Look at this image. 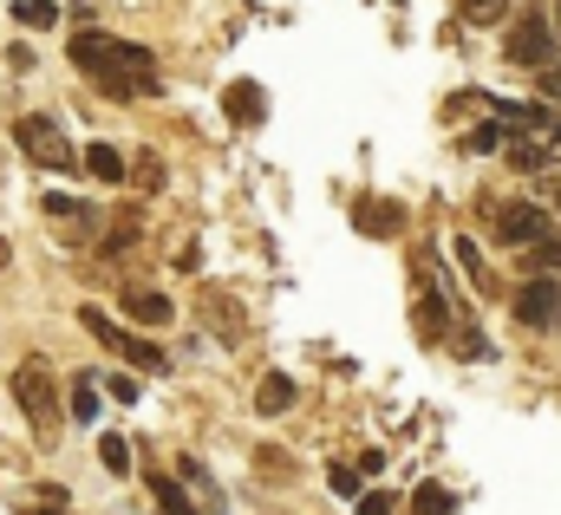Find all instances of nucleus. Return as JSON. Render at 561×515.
Instances as JSON below:
<instances>
[{
	"label": "nucleus",
	"mask_w": 561,
	"mask_h": 515,
	"mask_svg": "<svg viewBox=\"0 0 561 515\" xmlns=\"http://www.w3.org/2000/svg\"><path fill=\"white\" fill-rule=\"evenodd\" d=\"M66 59H72L105 99H150V92H157V59H150V46L118 39V33H105V26H79Z\"/></svg>",
	"instance_id": "f257e3e1"
},
{
	"label": "nucleus",
	"mask_w": 561,
	"mask_h": 515,
	"mask_svg": "<svg viewBox=\"0 0 561 515\" xmlns=\"http://www.w3.org/2000/svg\"><path fill=\"white\" fill-rule=\"evenodd\" d=\"M13 398H20V411H26V424H33L39 437L59 431V379H53L46 359H20V366H13Z\"/></svg>",
	"instance_id": "f03ea898"
},
{
	"label": "nucleus",
	"mask_w": 561,
	"mask_h": 515,
	"mask_svg": "<svg viewBox=\"0 0 561 515\" xmlns=\"http://www.w3.org/2000/svg\"><path fill=\"white\" fill-rule=\"evenodd\" d=\"M503 59H510V66H529V72L556 66V20H549L542 7H523L516 26L503 33Z\"/></svg>",
	"instance_id": "7ed1b4c3"
},
{
	"label": "nucleus",
	"mask_w": 561,
	"mask_h": 515,
	"mask_svg": "<svg viewBox=\"0 0 561 515\" xmlns=\"http://www.w3.org/2000/svg\"><path fill=\"white\" fill-rule=\"evenodd\" d=\"M79 327H85V333H92V340H99L105 353L131 359V366H144V373H170V359H163V353H157V346H150L144 333H125V327H118V320H112L105 307H79Z\"/></svg>",
	"instance_id": "20e7f679"
},
{
	"label": "nucleus",
	"mask_w": 561,
	"mask_h": 515,
	"mask_svg": "<svg viewBox=\"0 0 561 515\" xmlns=\"http://www.w3.org/2000/svg\"><path fill=\"white\" fill-rule=\"evenodd\" d=\"M13 144L39 163V170H79V157H72V137L53 125L46 112H26L20 125H13Z\"/></svg>",
	"instance_id": "39448f33"
},
{
	"label": "nucleus",
	"mask_w": 561,
	"mask_h": 515,
	"mask_svg": "<svg viewBox=\"0 0 561 515\" xmlns=\"http://www.w3.org/2000/svg\"><path fill=\"white\" fill-rule=\"evenodd\" d=\"M516 320L536 327V333H556L561 327V287L549 274H529V281L516 287Z\"/></svg>",
	"instance_id": "423d86ee"
},
{
	"label": "nucleus",
	"mask_w": 561,
	"mask_h": 515,
	"mask_svg": "<svg viewBox=\"0 0 561 515\" xmlns=\"http://www.w3.org/2000/svg\"><path fill=\"white\" fill-rule=\"evenodd\" d=\"M496 236H503L510 249H529V242L549 236V216H542L536 203H510V209H496Z\"/></svg>",
	"instance_id": "0eeeda50"
},
{
	"label": "nucleus",
	"mask_w": 561,
	"mask_h": 515,
	"mask_svg": "<svg viewBox=\"0 0 561 515\" xmlns=\"http://www.w3.org/2000/svg\"><path fill=\"white\" fill-rule=\"evenodd\" d=\"M262 105H268V99H262V85H249V79H236V85L222 92V112H229L236 125H262Z\"/></svg>",
	"instance_id": "6e6552de"
},
{
	"label": "nucleus",
	"mask_w": 561,
	"mask_h": 515,
	"mask_svg": "<svg viewBox=\"0 0 561 515\" xmlns=\"http://www.w3.org/2000/svg\"><path fill=\"white\" fill-rule=\"evenodd\" d=\"M79 170H92L99 183H125L131 176V163L112 150V144H85V157H79Z\"/></svg>",
	"instance_id": "1a4fd4ad"
},
{
	"label": "nucleus",
	"mask_w": 561,
	"mask_h": 515,
	"mask_svg": "<svg viewBox=\"0 0 561 515\" xmlns=\"http://www.w3.org/2000/svg\"><path fill=\"white\" fill-rule=\"evenodd\" d=\"M46 216H53L66 236H92V216H99V209H85L79 196H46Z\"/></svg>",
	"instance_id": "9d476101"
},
{
	"label": "nucleus",
	"mask_w": 561,
	"mask_h": 515,
	"mask_svg": "<svg viewBox=\"0 0 561 515\" xmlns=\"http://www.w3.org/2000/svg\"><path fill=\"white\" fill-rule=\"evenodd\" d=\"M125 313L144 320V327H163V320H170V300H163L157 287H125Z\"/></svg>",
	"instance_id": "9b49d317"
},
{
	"label": "nucleus",
	"mask_w": 561,
	"mask_h": 515,
	"mask_svg": "<svg viewBox=\"0 0 561 515\" xmlns=\"http://www.w3.org/2000/svg\"><path fill=\"white\" fill-rule=\"evenodd\" d=\"M444 320H450V313H444L437 287H431V281L419 274V333H424V340H444Z\"/></svg>",
	"instance_id": "f8f14e48"
},
{
	"label": "nucleus",
	"mask_w": 561,
	"mask_h": 515,
	"mask_svg": "<svg viewBox=\"0 0 561 515\" xmlns=\"http://www.w3.org/2000/svg\"><path fill=\"white\" fill-rule=\"evenodd\" d=\"M549 157H556V150H549L542 137H529V130L510 137V163H516V170H549Z\"/></svg>",
	"instance_id": "ddd939ff"
},
{
	"label": "nucleus",
	"mask_w": 561,
	"mask_h": 515,
	"mask_svg": "<svg viewBox=\"0 0 561 515\" xmlns=\"http://www.w3.org/2000/svg\"><path fill=\"white\" fill-rule=\"evenodd\" d=\"M294 398H300V386H294L287 373H268V379H262V391H255V404H262L268 417H275V411H287Z\"/></svg>",
	"instance_id": "4468645a"
},
{
	"label": "nucleus",
	"mask_w": 561,
	"mask_h": 515,
	"mask_svg": "<svg viewBox=\"0 0 561 515\" xmlns=\"http://www.w3.org/2000/svg\"><path fill=\"white\" fill-rule=\"evenodd\" d=\"M450 255H457L463 267H470V281H477V294H496V281H490V267H483V255H477V242H463V236H457V242H450Z\"/></svg>",
	"instance_id": "2eb2a0df"
},
{
	"label": "nucleus",
	"mask_w": 561,
	"mask_h": 515,
	"mask_svg": "<svg viewBox=\"0 0 561 515\" xmlns=\"http://www.w3.org/2000/svg\"><path fill=\"white\" fill-rule=\"evenodd\" d=\"M150 496H157V510H163V515H196V503H190L170 477H150Z\"/></svg>",
	"instance_id": "dca6fc26"
},
{
	"label": "nucleus",
	"mask_w": 561,
	"mask_h": 515,
	"mask_svg": "<svg viewBox=\"0 0 561 515\" xmlns=\"http://www.w3.org/2000/svg\"><path fill=\"white\" fill-rule=\"evenodd\" d=\"M13 20L39 33V26H59V7H53V0H20V7H13Z\"/></svg>",
	"instance_id": "f3484780"
},
{
	"label": "nucleus",
	"mask_w": 561,
	"mask_h": 515,
	"mask_svg": "<svg viewBox=\"0 0 561 515\" xmlns=\"http://www.w3.org/2000/svg\"><path fill=\"white\" fill-rule=\"evenodd\" d=\"M99 464H105V470H112V477H125V470H131V444H125V437H112V431H105V437H99Z\"/></svg>",
	"instance_id": "a211bd4d"
},
{
	"label": "nucleus",
	"mask_w": 561,
	"mask_h": 515,
	"mask_svg": "<svg viewBox=\"0 0 561 515\" xmlns=\"http://www.w3.org/2000/svg\"><path fill=\"white\" fill-rule=\"evenodd\" d=\"M510 7H516V0H463V20H470V26H496Z\"/></svg>",
	"instance_id": "6ab92c4d"
},
{
	"label": "nucleus",
	"mask_w": 561,
	"mask_h": 515,
	"mask_svg": "<svg viewBox=\"0 0 561 515\" xmlns=\"http://www.w3.org/2000/svg\"><path fill=\"white\" fill-rule=\"evenodd\" d=\"M412 515H450V490H444V483H424L419 503H412Z\"/></svg>",
	"instance_id": "aec40b11"
},
{
	"label": "nucleus",
	"mask_w": 561,
	"mask_h": 515,
	"mask_svg": "<svg viewBox=\"0 0 561 515\" xmlns=\"http://www.w3.org/2000/svg\"><path fill=\"white\" fill-rule=\"evenodd\" d=\"M72 417H79V424H92V417H99V386H92V379H79V386H72Z\"/></svg>",
	"instance_id": "412c9836"
},
{
	"label": "nucleus",
	"mask_w": 561,
	"mask_h": 515,
	"mask_svg": "<svg viewBox=\"0 0 561 515\" xmlns=\"http://www.w3.org/2000/svg\"><path fill=\"white\" fill-rule=\"evenodd\" d=\"M131 183H138V190H163V163H157L150 150H144L138 163H131Z\"/></svg>",
	"instance_id": "4be33fe9"
},
{
	"label": "nucleus",
	"mask_w": 561,
	"mask_h": 515,
	"mask_svg": "<svg viewBox=\"0 0 561 515\" xmlns=\"http://www.w3.org/2000/svg\"><path fill=\"white\" fill-rule=\"evenodd\" d=\"M561 267V242H529V274H549Z\"/></svg>",
	"instance_id": "5701e85b"
},
{
	"label": "nucleus",
	"mask_w": 561,
	"mask_h": 515,
	"mask_svg": "<svg viewBox=\"0 0 561 515\" xmlns=\"http://www.w3.org/2000/svg\"><path fill=\"white\" fill-rule=\"evenodd\" d=\"M399 510V496H386V490H366L359 496V515H392Z\"/></svg>",
	"instance_id": "b1692460"
},
{
	"label": "nucleus",
	"mask_w": 561,
	"mask_h": 515,
	"mask_svg": "<svg viewBox=\"0 0 561 515\" xmlns=\"http://www.w3.org/2000/svg\"><path fill=\"white\" fill-rule=\"evenodd\" d=\"M359 222H366L373 236H392V209H386V203H366V216H359Z\"/></svg>",
	"instance_id": "393cba45"
},
{
	"label": "nucleus",
	"mask_w": 561,
	"mask_h": 515,
	"mask_svg": "<svg viewBox=\"0 0 561 515\" xmlns=\"http://www.w3.org/2000/svg\"><path fill=\"white\" fill-rule=\"evenodd\" d=\"M503 144V125H477L470 130V150H496Z\"/></svg>",
	"instance_id": "a878e982"
},
{
	"label": "nucleus",
	"mask_w": 561,
	"mask_h": 515,
	"mask_svg": "<svg viewBox=\"0 0 561 515\" xmlns=\"http://www.w3.org/2000/svg\"><path fill=\"white\" fill-rule=\"evenodd\" d=\"M105 391H112L118 404H131V398H138V379H125V373H118V379H105Z\"/></svg>",
	"instance_id": "bb28decb"
},
{
	"label": "nucleus",
	"mask_w": 561,
	"mask_h": 515,
	"mask_svg": "<svg viewBox=\"0 0 561 515\" xmlns=\"http://www.w3.org/2000/svg\"><path fill=\"white\" fill-rule=\"evenodd\" d=\"M333 490H340V496H359V477H353V470L340 464V470H333Z\"/></svg>",
	"instance_id": "cd10ccee"
},
{
	"label": "nucleus",
	"mask_w": 561,
	"mask_h": 515,
	"mask_svg": "<svg viewBox=\"0 0 561 515\" xmlns=\"http://www.w3.org/2000/svg\"><path fill=\"white\" fill-rule=\"evenodd\" d=\"M542 92H549V99H561V66H542Z\"/></svg>",
	"instance_id": "c85d7f7f"
},
{
	"label": "nucleus",
	"mask_w": 561,
	"mask_h": 515,
	"mask_svg": "<svg viewBox=\"0 0 561 515\" xmlns=\"http://www.w3.org/2000/svg\"><path fill=\"white\" fill-rule=\"evenodd\" d=\"M0 267H7V242H0Z\"/></svg>",
	"instance_id": "c756f323"
}]
</instances>
